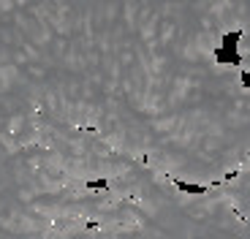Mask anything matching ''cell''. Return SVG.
<instances>
[{
	"mask_svg": "<svg viewBox=\"0 0 250 239\" xmlns=\"http://www.w3.org/2000/svg\"><path fill=\"white\" fill-rule=\"evenodd\" d=\"M131 163L90 131L25 139L0 125V239H90L112 204L109 190L93 182Z\"/></svg>",
	"mask_w": 250,
	"mask_h": 239,
	"instance_id": "6da1fadb",
	"label": "cell"
}]
</instances>
